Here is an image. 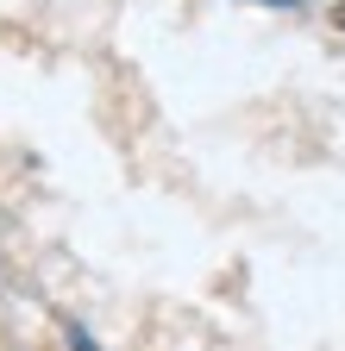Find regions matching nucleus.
Wrapping results in <instances>:
<instances>
[{
    "label": "nucleus",
    "mask_w": 345,
    "mask_h": 351,
    "mask_svg": "<svg viewBox=\"0 0 345 351\" xmlns=\"http://www.w3.org/2000/svg\"><path fill=\"white\" fill-rule=\"evenodd\" d=\"M69 351H101V345L88 339V326H69Z\"/></svg>",
    "instance_id": "obj_1"
},
{
    "label": "nucleus",
    "mask_w": 345,
    "mask_h": 351,
    "mask_svg": "<svg viewBox=\"0 0 345 351\" xmlns=\"http://www.w3.org/2000/svg\"><path fill=\"white\" fill-rule=\"evenodd\" d=\"M264 7H301V0H264Z\"/></svg>",
    "instance_id": "obj_2"
}]
</instances>
